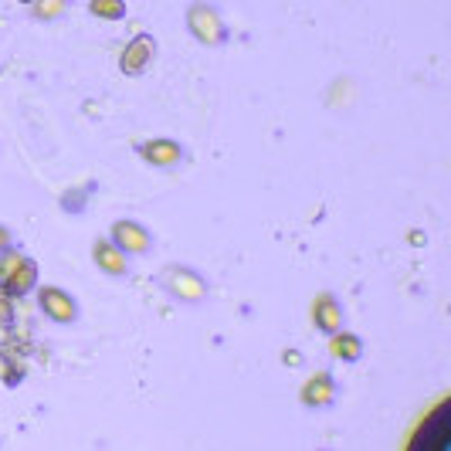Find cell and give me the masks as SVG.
I'll use <instances>...</instances> for the list:
<instances>
[{
  "label": "cell",
  "instance_id": "1",
  "mask_svg": "<svg viewBox=\"0 0 451 451\" xmlns=\"http://www.w3.org/2000/svg\"><path fill=\"white\" fill-rule=\"evenodd\" d=\"M187 28H190V34L207 48L224 45V38H228L221 14L211 7V4H204V0H197V4H190L187 7Z\"/></svg>",
  "mask_w": 451,
  "mask_h": 451
},
{
  "label": "cell",
  "instance_id": "2",
  "mask_svg": "<svg viewBox=\"0 0 451 451\" xmlns=\"http://www.w3.org/2000/svg\"><path fill=\"white\" fill-rule=\"evenodd\" d=\"M38 309L45 312L51 323H62V326L78 319V302L58 285H41L38 289Z\"/></svg>",
  "mask_w": 451,
  "mask_h": 451
},
{
  "label": "cell",
  "instance_id": "3",
  "mask_svg": "<svg viewBox=\"0 0 451 451\" xmlns=\"http://www.w3.org/2000/svg\"><path fill=\"white\" fill-rule=\"evenodd\" d=\"M448 431H451L448 401H441V404L435 407V414L424 418V424L418 428V435L411 438V448H445V445H448Z\"/></svg>",
  "mask_w": 451,
  "mask_h": 451
},
{
  "label": "cell",
  "instance_id": "4",
  "mask_svg": "<svg viewBox=\"0 0 451 451\" xmlns=\"http://www.w3.org/2000/svg\"><path fill=\"white\" fill-rule=\"evenodd\" d=\"M163 282H167V292L173 299H180V302H201L207 296V282L197 272H190V268H170L163 275Z\"/></svg>",
  "mask_w": 451,
  "mask_h": 451
},
{
  "label": "cell",
  "instance_id": "5",
  "mask_svg": "<svg viewBox=\"0 0 451 451\" xmlns=\"http://www.w3.org/2000/svg\"><path fill=\"white\" fill-rule=\"evenodd\" d=\"M156 58V41L153 34H136L129 45H126L123 58H119V68H123V75H143Z\"/></svg>",
  "mask_w": 451,
  "mask_h": 451
},
{
  "label": "cell",
  "instance_id": "6",
  "mask_svg": "<svg viewBox=\"0 0 451 451\" xmlns=\"http://www.w3.org/2000/svg\"><path fill=\"white\" fill-rule=\"evenodd\" d=\"M109 241L119 245L126 255H146V251L153 248V234L146 231L143 224H136V221H116Z\"/></svg>",
  "mask_w": 451,
  "mask_h": 451
},
{
  "label": "cell",
  "instance_id": "7",
  "mask_svg": "<svg viewBox=\"0 0 451 451\" xmlns=\"http://www.w3.org/2000/svg\"><path fill=\"white\" fill-rule=\"evenodd\" d=\"M143 160L150 163V167H160V170H170L177 167L180 160H184V146L177 140H150L140 146Z\"/></svg>",
  "mask_w": 451,
  "mask_h": 451
},
{
  "label": "cell",
  "instance_id": "8",
  "mask_svg": "<svg viewBox=\"0 0 451 451\" xmlns=\"http://www.w3.org/2000/svg\"><path fill=\"white\" fill-rule=\"evenodd\" d=\"M312 323H316L319 333L333 336L336 329H343V306L329 296V292L326 296H316L312 299Z\"/></svg>",
  "mask_w": 451,
  "mask_h": 451
},
{
  "label": "cell",
  "instance_id": "9",
  "mask_svg": "<svg viewBox=\"0 0 451 451\" xmlns=\"http://www.w3.org/2000/svg\"><path fill=\"white\" fill-rule=\"evenodd\" d=\"M92 258L95 265L106 272V275H126L129 272V255H126L119 245H112V241H95L92 245Z\"/></svg>",
  "mask_w": 451,
  "mask_h": 451
},
{
  "label": "cell",
  "instance_id": "10",
  "mask_svg": "<svg viewBox=\"0 0 451 451\" xmlns=\"http://www.w3.org/2000/svg\"><path fill=\"white\" fill-rule=\"evenodd\" d=\"M0 289H4L11 299H24L28 292L38 289V265H34L31 258H24V265H21L17 272H11L7 279L0 282Z\"/></svg>",
  "mask_w": 451,
  "mask_h": 451
},
{
  "label": "cell",
  "instance_id": "11",
  "mask_svg": "<svg viewBox=\"0 0 451 451\" xmlns=\"http://www.w3.org/2000/svg\"><path fill=\"white\" fill-rule=\"evenodd\" d=\"M302 404L306 407H326L333 404V397H336V384H333V377L329 374H312L306 384H302Z\"/></svg>",
  "mask_w": 451,
  "mask_h": 451
},
{
  "label": "cell",
  "instance_id": "12",
  "mask_svg": "<svg viewBox=\"0 0 451 451\" xmlns=\"http://www.w3.org/2000/svg\"><path fill=\"white\" fill-rule=\"evenodd\" d=\"M329 353H333V360H343V363H357V360L363 357V340H360L357 333L336 329V333L329 336Z\"/></svg>",
  "mask_w": 451,
  "mask_h": 451
},
{
  "label": "cell",
  "instance_id": "13",
  "mask_svg": "<svg viewBox=\"0 0 451 451\" xmlns=\"http://www.w3.org/2000/svg\"><path fill=\"white\" fill-rule=\"evenodd\" d=\"M89 11L102 21H123L126 17V0H89Z\"/></svg>",
  "mask_w": 451,
  "mask_h": 451
},
{
  "label": "cell",
  "instance_id": "14",
  "mask_svg": "<svg viewBox=\"0 0 451 451\" xmlns=\"http://www.w3.org/2000/svg\"><path fill=\"white\" fill-rule=\"evenodd\" d=\"M31 11L38 21H55L68 11V0H31Z\"/></svg>",
  "mask_w": 451,
  "mask_h": 451
},
{
  "label": "cell",
  "instance_id": "15",
  "mask_svg": "<svg viewBox=\"0 0 451 451\" xmlns=\"http://www.w3.org/2000/svg\"><path fill=\"white\" fill-rule=\"evenodd\" d=\"M24 258H28V255H21L17 248H11V245H7V248H4V255H0V282L7 279L11 272H17V268L24 265Z\"/></svg>",
  "mask_w": 451,
  "mask_h": 451
},
{
  "label": "cell",
  "instance_id": "16",
  "mask_svg": "<svg viewBox=\"0 0 451 451\" xmlns=\"http://www.w3.org/2000/svg\"><path fill=\"white\" fill-rule=\"evenodd\" d=\"M14 302L17 299H11L0 289V329H11V323H14Z\"/></svg>",
  "mask_w": 451,
  "mask_h": 451
},
{
  "label": "cell",
  "instance_id": "17",
  "mask_svg": "<svg viewBox=\"0 0 451 451\" xmlns=\"http://www.w3.org/2000/svg\"><path fill=\"white\" fill-rule=\"evenodd\" d=\"M282 363H285V367H302V353H299V350H285V353H282Z\"/></svg>",
  "mask_w": 451,
  "mask_h": 451
},
{
  "label": "cell",
  "instance_id": "18",
  "mask_svg": "<svg viewBox=\"0 0 451 451\" xmlns=\"http://www.w3.org/2000/svg\"><path fill=\"white\" fill-rule=\"evenodd\" d=\"M407 241H411L414 248H421V245H428V238H424L421 231H411V234H407Z\"/></svg>",
  "mask_w": 451,
  "mask_h": 451
},
{
  "label": "cell",
  "instance_id": "19",
  "mask_svg": "<svg viewBox=\"0 0 451 451\" xmlns=\"http://www.w3.org/2000/svg\"><path fill=\"white\" fill-rule=\"evenodd\" d=\"M7 245H11V231H7V228L0 224V251L7 248Z\"/></svg>",
  "mask_w": 451,
  "mask_h": 451
},
{
  "label": "cell",
  "instance_id": "20",
  "mask_svg": "<svg viewBox=\"0 0 451 451\" xmlns=\"http://www.w3.org/2000/svg\"><path fill=\"white\" fill-rule=\"evenodd\" d=\"M21 4H31V0H21Z\"/></svg>",
  "mask_w": 451,
  "mask_h": 451
}]
</instances>
